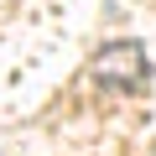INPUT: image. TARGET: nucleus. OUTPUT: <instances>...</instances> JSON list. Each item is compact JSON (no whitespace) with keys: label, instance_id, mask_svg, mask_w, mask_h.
I'll return each mask as SVG.
<instances>
[{"label":"nucleus","instance_id":"f257e3e1","mask_svg":"<svg viewBox=\"0 0 156 156\" xmlns=\"http://www.w3.org/2000/svg\"><path fill=\"white\" fill-rule=\"evenodd\" d=\"M89 78L99 89H109V94H135L151 78V57H146L140 42H109V47H99L89 57Z\"/></svg>","mask_w":156,"mask_h":156}]
</instances>
